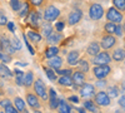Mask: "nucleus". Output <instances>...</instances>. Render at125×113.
<instances>
[{
  "label": "nucleus",
  "instance_id": "obj_1",
  "mask_svg": "<svg viewBox=\"0 0 125 113\" xmlns=\"http://www.w3.org/2000/svg\"><path fill=\"white\" fill-rule=\"evenodd\" d=\"M106 20L108 22H113L120 24L123 22V13L120 12L119 9H116L115 6L114 8H109V10L106 12Z\"/></svg>",
  "mask_w": 125,
  "mask_h": 113
},
{
  "label": "nucleus",
  "instance_id": "obj_2",
  "mask_svg": "<svg viewBox=\"0 0 125 113\" xmlns=\"http://www.w3.org/2000/svg\"><path fill=\"white\" fill-rule=\"evenodd\" d=\"M110 96L108 94V92H104V90H100L98 93L94 96V102L99 106V107H106L110 104Z\"/></svg>",
  "mask_w": 125,
  "mask_h": 113
},
{
  "label": "nucleus",
  "instance_id": "obj_3",
  "mask_svg": "<svg viewBox=\"0 0 125 113\" xmlns=\"http://www.w3.org/2000/svg\"><path fill=\"white\" fill-rule=\"evenodd\" d=\"M34 90H35V93H36L41 99H44V100H46V99H48L46 87H45V84H44V82L41 80L40 78H39V79H36V80L34 82Z\"/></svg>",
  "mask_w": 125,
  "mask_h": 113
},
{
  "label": "nucleus",
  "instance_id": "obj_4",
  "mask_svg": "<svg viewBox=\"0 0 125 113\" xmlns=\"http://www.w3.org/2000/svg\"><path fill=\"white\" fill-rule=\"evenodd\" d=\"M80 97L83 98H91L95 96V86L90 83H83L80 87Z\"/></svg>",
  "mask_w": 125,
  "mask_h": 113
},
{
  "label": "nucleus",
  "instance_id": "obj_5",
  "mask_svg": "<svg viewBox=\"0 0 125 113\" xmlns=\"http://www.w3.org/2000/svg\"><path fill=\"white\" fill-rule=\"evenodd\" d=\"M111 59L113 58L110 57V54L108 52H100V53H98L95 57H94L93 63L95 65H104V64H109Z\"/></svg>",
  "mask_w": 125,
  "mask_h": 113
},
{
  "label": "nucleus",
  "instance_id": "obj_6",
  "mask_svg": "<svg viewBox=\"0 0 125 113\" xmlns=\"http://www.w3.org/2000/svg\"><path fill=\"white\" fill-rule=\"evenodd\" d=\"M104 15V9L100 4H93L89 9V16L93 20H100Z\"/></svg>",
  "mask_w": 125,
  "mask_h": 113
},
{
  "label": "nucleus",
  "instance_id": "obj_7",
  "mask_svg": "<svg viewBox=\"0 0 125 113\" xmlns=\"http://www.w3.org/2000/svg\"><path fill=\"white\" fill-rule=\"evenodd\" d=\"M94 72V75H95L98 79H101V78H105L110 74L111 72V68L109 67V64H104V65H96L95 68L93 69Z\"/></svg>",
  "mask_w": 125,
  "mask_h": 113
},
{
  "label": "nucleus",
  "instance_id": "obj_8",
  "mask_svg": "<svg viewBox=\"0 0 125 113\" xmlns=\"http://www.w3.org/2000/svg\"><path fill=\"white\" fill-rule=\"evenodd\" d=\"M60 15V12H59V9L53 6V5H50L45 9V12H44V19L46 20V22H53V20L58 19V16Z\"/></svg>",
  "mask_w": 125,
  "mask_h": 113
},
{
  "label": "nucleus",
  "instance_id": "obj_9",
  "mask_svg": "<svg viewBox=\"0 0 125 113\" xmlns=\"http://www.w3.org/2000/svg\"><path fill=\"white\" fill-rule=\"evenodd\" d=\"M116 44V39L115 37H113V34H106L101 38V42H100V45L103 49H111L114 48V45Z\"/></svg>",
  "mask_w": 125,
  "mask_h": 113
},
{
  "label": "nucleus",
  "instance_id": "obj_10",
  "mask_svg": "<svg viewBox=\"0 0 125 113\" xmlns=\"http://www.w3.org/2000/svg\"><path fill=\"white\" fill-rule=\"evenodd\" d=\"M0 42H1V49L3 52L8 53V54H13L15 53V48L11 44V40H9L6 37H0Z\"/></svg>",
  "mask_w": 125,
  "mask_h": 113
},
{
  "label": "nucleus",
  "instance_id": "obj_11",
  "mask_svg": "<svg viewBox=\"0 0 125 113\" xmlns=\"http://www.w3.org/2000/svg\"><path fill=\"white\" fill-rule=\"evenodd\" d=\"M59 103H60V99L56 96V92L51 88L49 92V106L51 109H56L59 108Z\"/></svg>",
  "mask_w": 125,
  "mask_h": 113
},
{
  "label": "nucleus",
  "instance_id": "obj_12",
  "mask_svg": "<svg viewBox=\"0 0 125 113\" xmlns=\"http://www.w3.org/2000/svg\"><path fill=\"white\" fill-rule=\"evenodd\" d=\"M83 18V12L81 10H74V12H71L68 16L69 19V24L70 25H75L76 23L80 22V19Z\"/></svg>",
  "mask_w": 125,
  "mask_h": 113
},
{
  "label": "nucleus",
  "instance_id": "obj_13",
  "mask_svg": "<svg viewBox=\"0 0 125 113\" xmlns=\"http://www.w3.org/2000/svg\"><path fill=\"white\" fill-rule=\"evenodd\" d=\"M71 78H73V82H74V84H78V86H80V84H83V83H84V80H85L84 72H81V70L79 69L78 72H74V73H73Z\"/></svg>",
  "mask_w": 125,
  "mask_h": 113
},
{
  "label": "nucleus",
  "instance_id": "obj_14",
  "mask_svg": "<svg viewBox=\"0 0 125 113\" xmlns=\"http://www.w3.org/2000/svg\"><path fill=\"white\" fill-rule=\"evenodd\" d=\"M111 58L115 62H123L125 59V48H116L113 52Z\"/></svg>",
  "mask_w": 125,
  "mask_h": 113
},
{
  "label": "nucleus",
  "instance_id": "obj_15",
  "mask_svg": "<svg viewBox=\"0 0 125 113\" xmlns=\"http://www.w3.org/2000/svg\"><path fill=\"white\" fill-rule=\"evenodd\" d=\"M29 22H30L31 25L39 26V25H40V22H41V15H40L38 12H31V13H29Z\"/></svg>",
  "mask_w": 125,
  "mask_h": 113
},
{
  "label": "nucleus",
  "instance_id": "obj_16",
  "mask_svg": "<svg viewBox=\"0 0 125 113\" xmlns=\"http://www.w3.org/2000/svg\"><path fill=\"white\" fill-rule=\"evenodd\" d=\"M26 102H28V104L31 107V108H39L40 107V102H39V98L34 94H26Z\"/></svg>",
  "mask_w": 125,
  "mask_h": 113
},
{
  "label": "nucleus",
  "instance_id": "obj_17",
  "mask_svg": "<svg viewBox=\"0 0 125 113\" xmlns=\"http://www.w3.org/2000/svg\"><path fill=\"white\" fill-rule=\"evenodd\" d=\"M86 53H88L89 55H93V57H95L98 53H100V45H99V43H98V42L90 43V45H89L88 49H86Z\"/></svg>",
  "mask_w": 125,
  "mask_h": 113
},
{
  "label": "nucleus",
  "instance_id": "obj_18",
  "mask_svg": "<svg viewBox=\"0 0 125 113\" xmlns=\"http://www.w3.org/2000/svg\"><path fill=\"white\" fill-rule=\"evenodd\" d=\"M66 60H68V63L70 65H75L78 64V62H79V52L78 50H73V52H70L66 57Z\"/></svg>",
  "mask_w": 125,
  "mask_h": 113
},
{
  "label": "nucleus",
  "instance_id": "obj_19",
  "mask_svg": "<svg viewBox=\"0 0 125 113\" xmlns=\"http://www.w3.org/2000/svg\"><path fill=\"white\" fill-rule=\"evenodd\" d=\"M62 64V59L60 57H53V58H49V67L53 68V69H60Z\"/></svg>",
  "mask_w": 125,
  "mask_h": 113
},
{
  "label": "nucleus",
  "instance_id": "obj_20",
  "mask_svg": "<svg viewBox=\"0 0 125 113\" xmlns=\"http://www.w3.org/2000/svg\"><path fill=\"white\" fill-rule=\"evenodd\" d=\"M0 77L1 78H11L13 77V72L4 63H0Z\"/></svg>",
  "mask_w": 125,
  "mask_h": 113
},
{
  "label": "nucleus",
  "instance_id": "obj_21",
  "mask_svg": "<svg viewBox=\"0 0 125 113\" xmlns=\"http://www.w3.org/2000/svg\"><path fill=\"white\" fill-rule=\"evenodd\" d=\"M62 39V35L60 33H51L49 37H46V40L49 44H56L60 43V40Z\"/></svg>",
  "mask_w": 125,
  "mask_h": 113
},
{
  "label": "nucleus",
  "instance_id": "obj_22",
  "mask_svg": "<svg viewBox=\"0 0 125 113\" xmlns=\"http://www.w3.org/2000/svg\"><path fill=\"white\" fill-rule=\"evenodd\" d=\"M58 83L61 84V86H66V87H71L74 84V82H73V78L70 75H61L59 79H58Z\"/></svg>",
  "mask_w": 125,
  "mask_h": 113
},
{
  "label": "nucleus",
  "instance_id": "obj_23",
  "mask_svg": "<svg viewBox=\"0 0 125 113\" xmlns=\"http://www.w3.org/2000/svg\"><path fill=\"white\" fill-rule=\"evenodd\" d=\"M34 82V73L33 72H28L24 74V86L25 87H30Z\"/></svg>",
  "mask_w": 125,
  "mask_h": 113
},
{
  "label": "nucleus",
  "instance_id": "obj_24",
  "mask_svg": "<svg viewBox=\"0 0 125 113\" xmlns=\"http://www.w3.org/2000/svg\"><path fill=\"white\" fill-rule=\"evenodd\" d=\"M28 38L30 39V42H34V43H39L41 40V35L36 32H33V30H29L28 32Z\"/></svg>",
  "mask_w": 125,
  "mask_h": 113
},
{
  "label": "nucleus",
  "instance_id": "obj_25",
  "mask_svg": "<svg viewBox=\"0 0 125 113\" xmlns=\"http://www.w3.org/2000/svg\"><path fill=\"white\" fill-rule=\"evenodd\" d=\"M116 26H118L116 23L108 22V23L105 24V26H104V29H105V32H106L108 34H115V32H116Z\"/></svg>",
  "mask_w": 125,
  "mask_h": 113
},
{
  "label": "nucleus",
  "instance_id": "obj_26",
  "mask_svg": "<svg viewBox=\"0 0 125 113\" xmlns=\"http://www.w3.org/2000/svg\"><path fill=\"white\" fill-rule=\"evenodd\" d=\"M120 93V89L118 86H110L108 88V94L110 96V98H118Z\"/></svg>",
  "mask_w": 125,
  "mask_h": 113
},
{
  "label": "nucleus",
  "instance_id": "obj_27",
  "mask_svg": "<svg viewBox=\"0 0 125 113\" xmlns=\"http://www.w3.org/2000/svg\"><path fill=\"white\" fill-rule=\"evenodd\" d=\"M14 104H15V107L18 108V111H20V112H26L25 102L20 98V97H16V98L14 99Z\"/></svg>",
  "mask_w": 125,
  "mask_h": 113
},
{
  "label": "nucleus",
  "instance_id": "obj_28",
  "mask_svg": "<svg viewBox=\"0 0 125 113\" xmlns=\"http://www.w3.org/2000/svg\"><path fill=\"white\" fill-rule=\"evenodd\" d=\"M41 28H43V34L45 37H49L51 33H53V26H51L50 22H45L43 25H41Z\"/></svg>",
  "mask_w": 125,
  "mask_h": 113
},
{
  "label": "nucleus",
  "instance_id": "obj_29",
  "mask_svg": "<svg viewBox=\"0 0 125 113\" xmlns=\"http://www.w3.org/2000/svg\"><path fill=\"white\" fill-rule=\"evenodd\" d=\"M59 111L61 112V113H69L70 111H71V106L70 104H68L65 100H60V103H59Z\"/></svg>",
  "mask_w": 125,
  "mask_h": 113
},
{
  "label": "nucleus",
  "instance_id": "obj_30",
  "mask_svg": "<svg viewBox=\"0 0 125 113\" xmlns=\"http://www.w3.org/2000/svg\"><path fill=\"white\" fill-rule=\"evenodd\" d=\"M84 107L90 111V112H99V107L95 106V102H91V100H86L84 102Z\"/></svg>",
  "mask_w": 125,
  "mask_h": 113
},
{
  "label": "nucleus",
  "instance_id": "obj_31",
  "mask_svg": "<svg viewBox=\"0 0 125 113\" xmlns=\"http://www.w3.org/2000/svg\"><path fill=\"white\" fill-rule=\"evenodd\" d=\"M58 53H59V49L56 47H50L46 49L45 55H46V58H53V57H56Z\"/></svg>",
  "mask_w": 125,
  "mask_h": 113
},
{
  "label": "nucleus",
  "instance_id": "obj_32",
  "mask_svg": "<svg viewBox=\"0 0 125 113\" xmlns=\"http://www.w3.org/2000/svg\"><path fill=\"white\" fill-rule=\"evenodd\" d=\"M113 4L120 12H125V0H113Z\"/></svg>",
  "mask_w": 125,
  "mask_h": 113
},
{
  "label": "nucleus",
  "instance_id": "obj_33",
  "mask_svg": "<svg viewBox=\"0 0 125 113\" xmlns=\"http://www.w3.org/2000/svg\"><path fill=\"white\" fill-rule=\"evenodd\" d=\"M78 65H79V69L81 72H84V73H86V72L89 70V64H88V62L85 59H81L79 63H78Z\"/></svg>",
  "mask_w": 125,
  "mask_h": 113
},
{
  "label": "nucleus",
  "instance_id": "obj_34",
  "mask_svg": "<svg viewBox=\"0 0 125 113\" xmlns=\"http://www.w3.org/2000/svg\"><path fill=\"white\" fill-rule=\"evenodd\" d=\"M10 5H11V9L14 12H18L21 8V1H19V0H10Z\"/></svg>",
  "mask_w": 125,
  "mask_h": 113
},
{
  "label": "nucleus",
  "instance_id": "obj_35",
  "mask_svg": "<svg viewBox=\"0 0 125 113\" xmlns=\"http://www.w3.org/2000/svg\"><path fill=\"white\" fill-rule=\"evenodd\" d=\"M29 13H30V12H29V5H28L26 3H24V4H23V9H20V16L24 18V16H26Z\"/></svg>",
  "mask_w": 125,
  "mask_h": 113
},
{
  "label": "nucleus",
  "instance_id": "obj_36",
  "mask_svg": "<svg viewBox=\"0 0 125 113\" xmlns=\"http://www.w3.org/2000/svg\"><path fill=\"white\" fill-rule=\"evenodd\" d=\"M11 44H13V47H14L16 50L21 49V42H20V40H19L18 38H15V37L11 39Z\"/></svg>",
  "mask_w": 125,
  "mask_h": 113
},
{
  "label": "nucleus",
  "instance_id": "obj_37",
  "mask_svg": "<svg viewBox=\"0 0 125 113\" xmlns=\"http://www.w3.org/2000/svg\"><path fill=\"white\" fill-rule=\"evenodd\" d=\"M0 60H3L4 63H10V62H11V57H10V54H8V53L3 54L1 52H0Z\"/></svg>",
  "mask_w": 125,
  "mask_h": 113
},
{
  "label": "nucleus",
  "instance_id": "obj_38",
  "mask_svg": "<svg viewBox=\"0 0 125 113\" xmlns=\"http://www.w3.org/2000/svg\"><path fill=\"white\" fill-rule=\"evenodd\" d=\"M45 72H46V75H48V78H49L50 80H56V75H55V73H54L53 70L46 69Z\"/></svg>",
  "mask_w": 125,
  "mask_h": 113
},
{
  "label": "nucleus",
  "instance_id": "obj_39",
  "mask_svg": "<svg viewBox=\"0 0 125 113\" xmlns=\"http://www.w3.org/2000/svg\"><path fill=\"white\" fill-rule=\"evenodd\" d=\"M106 86V80L104 79V78H101V79H98V82L95 83V87H98V88H104Z\"/></svg>",
  "mask_w": 125,
  "mask_h": 113
},
{
  "label": "nucleus",
  "instance_id": "obj_40",
  "mask_svg": "<svg viewBox=\"0 0 125 113\" xmlns=\"http://www.w3.org/2000/svg\"><path fill=\"white\" fill-rule=\"evenodd\" d=\"M4 109H5L6 113H16V112H18V108H16V107H13L11 104H9V106L5 107Z\"/></svg>",
  "mask_w": 125,
  "mask_h": 113
},
{
  "label": "nucleus",
  "instance_id": "obj_41",
  "mask_svg": "<svg viewBox=\"0 0 125 113\" xmlns=\"http://www.w3.org/2000/svg\"><path fill=\"white\" fill-rule=\"evenodd\" d=\"M73 70H70V69H58V73L60 74V75H71L73 73H71Z\"/></svg>",
  "mask_w": 125,
  "mask_h": 113
},
{
  "label": "nucleus",
  "instance_id": "obj_42",
  "mask_svg": "<svg viewBox=\"0 0 125 113\" xmlns=\"http://www.w3.org/2000/svg\"><path fill=\"white\" fill-rule=\"evenodd\" d=\"M8 24V18L0 12V25H6Z\"/></svg>",
  "mask_w": 125,
  "mask_h": 113
},
{
  "label": "nucleus",
  "instance_id": "obj_43",
  "mask_svg": "<svg viewBox=\"0 0 125 113\" xmlns=\"http://www.w3.org/2000/svg\"><path fill=\"white\" fill-rule=\"evenodd\" d=\"M123 34H124V29H123V26H121L120 24H118V26H116V32H115V35H116V37H123Z\"/></svg>",
  "mask_w": 125,
  "mask_h": 113
},
{
  "label": "nucleus",
  "instance_id": "obj_44",
  "mask_svg": "<svg viewBox=\"0 0 125 113\" xmlns=\"http://www.w3.org/2000/svg\"><path fill=\"white\" fill-rule=\"evenodd\" d=\"M118 103H119V106L125 111V94H123L120 98H119V100H118Z\"/></svg>",
  "mask_w": 125,
  "mask_h": 113
},
{
  "label": "nucleus",
  "instance_id": "obj_45",
  "mask_svg": "<svg viewBox=\"0 0 125 113\" xmlns=\"http://www.w3.org/2000/svg\"><path fill=\"white\" fill-rule=\"evenodd\" d=\"M24 42H25V44H26V47H28V49H29L30 54H34V49L31 48V45H30V43H29V40L26 39V37H25V35H24Z\"/></svg>",
  "mask_w": 125,
  "mask_h": 113
},
{
  "label": "nucleus",
  "instance_id": "obj_46",
  "mask_svg": "<svg viewBox=\"0 0 125 113\" xmlns=\"http://www.w3.org/2000/svg\"><path fill=\"white\" fill-rule=\"evenodd\" d=\"M9 104H11V103H10V100H9V99H3L1 102H0V106H1V107H4V108H5V107H8Z\"/></svg>",
  "mask_w": 125,
  "mask_h": 113
},
{
  "label": "nucleus",
  "instance_id": "obj_47",
  "mask_svg": "<svg viewBox=\"0 0 125 113\" xmlns=\"http://www.w3.org/2000/svg\"><path fill=\"white\" fill-rule=\"evenodd\" d=\"M43 1H44V0H30V3L33 4V5H35V6L41 5V4H43Z\"/></svg>",
  "mask_w": 125,
  "mask_h": 113
},
{
  "label": "nucleus",
  "instance_id": "obj_48",
  "mask_svg": "<svg viewBox=\"0 0 125 113\" xmlns=\"http://www.w3.org/2000/svg\"><path fill=\"white\" fill-rule=\"evenodd\" d=\"M69 100L73 102V103H78V102H79V97L78 96H70L69 97Z\"/></svg>",
  "mask_w": 125,
  "mask_h": 113
},
{
  "label": "nucleus",
  "instance_id": "obj_49",
  "mask_svg": "<svg viewBox=\"0 0 125 113\" xmlns=\"http://www.w3.org/2000/svg\"><path fill=\"white\" fill-rule=\"evenodd\" d=\"M56 29L59 30V32H61V30H62V29H64V23H62V22H60V23H58V24H56Z\"/></svg>",
  "mask_w": 125,
  "mask_h": 113
},
{
  "label": "nucleus",
  "instance_id": "obj_50",
  "mask_svg": "<svg viewBox=\"0 0 125 113\" xmlns=\"http://www.w3.org/2000/svg\"><path fill=\"white\" fill-rule=\"evenodd\" d=\"M6 25H8V28H9V30H10V32H14V30H15V26H14V24H13L11 22H10V23H8Z\"/></svg>",
  "mask_w": 125,
  "mask_h": 113
},
{
  "label": "nucleus",
  "instance_id": "obj_51",
  "mask_svg": "<svg viewBox=\"0 0 125 113\" xmlns=\"http://www.w3.org/2000/svg\"><path fill=\"white\" fill-rule=\"evenodd\" d=\"M14 72H15V74H16V77H20V75H24V72H23V70H19V69H15Z\"/></svg>",
  "mask_w": 125,
  "mask_h": 113
},
{
  "label": "nucleus",
  "instance_id": "obj_52",
  "mask_svg": "<svg viewBox=\"0 0 125 113\" xmlns=\"http://www.w3.org/2000/svg\"><path fill=\"white\" fill-rule=\"evenodd\" d=\"M120 90L123 92V93H125V82H123V83H121V87H120Z\"/></svg>",
  "mask_w": 125,
  "mask_h": 113
},
{
  "label": "nucleus",
  "instance_id": "obj_53",
  "mask_svg": "<svg viewBox=\"0 0 125 113\" xmlns=\"http://www.w3.org/2000/svg\"><path fill=\"white\" fill-rule=\"evenodd\" d=\"M123 29H124V34H125V23H124V26H123Z\"/></svg>",
  "mask_w": 125,
  "mask_h": 113
},
{
  "label": "nucleus",
  "instance_id": "obj_54",
  "mask_svg": "<svg viewBox=\"0 0 125 113\" xmlns=\"http://www.w3.org/2000/svg\"><path fill=\"white\" fill-rule=\"evenodd\" d=\"M124 48H125V42H124Z\"/></svg>",
  "mask_w": 125,
  "mask_h": 113
},
{
  "label": "nucleus",
  "instance_id": "obj_55",
  "mask_svg": "<svg viewBox=\"0 0 125 113\" xmlns=\"http://www.w3.org/2000/svg\"><path fill=\"white\" fill-rule=\"evenodd\" d=\"M124 64H125V59H124Z\"/></svg>",
  "mask_w": 125,
  "mask_h": 113
}]
</instances>
